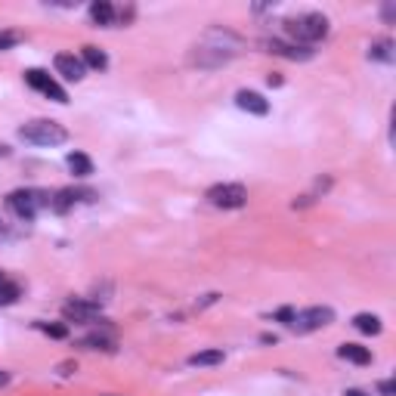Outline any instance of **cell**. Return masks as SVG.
Here are the masks:
<instances>
[{"instance_id":"obj_1","label":"cell","mask_w":396,"mask_h":396,"mask_svg":"<svg viewBox=\"0 0 396 396\" xmlns=\"http://www.w3.org/2000/svg\"><path fill=\"white\" fill-rule=\"evenodd\" d=\"M282 28H285V35H288V44H297V47H313V44H319L322 37H328L332 25H328V19L322 16V12H303V16L285 19Z\"/></svg>"},{"instance_id":"obj_2","label":"cell","mask_w":396,"mask_h":396,"mask_svg":"<svg viewBox=\"0 0 396 396\" xmlns=\"http://www.w3.org/2000/svg\"><path fill=\"white\" fill-rule=\"evenodd\" d=\"M19 140L31 143V146H62L69 143V130L59 121H47V118H37V121H28L19 127Z\"/></svg>"},{"instance_id":"obj_3","label":"cell","mask_w":396,"mask_h":396,"mask_svg":"<svg viewBox=\"0 0 396 396\" xmlns=\"http://www.w3.org/2000/svg\"><path fill=\"white\" fill-rule=\"evenodd\" d=\"M50 201H53V195L41 192V189H16V192L6 195V204H10V210L19 220H35L37 210L50 208Z\"/></svg>"},{"instance_id":"obj_4","label":"cell","mask_w":396,"mask_h":396,"mask_svg":"<svg viewBox=\"0 0 396 396\" xmlns=\"http://www.w3.org/2000/svg\"><path fill=\"white\" fill-rule=\"evenodd\" d=\"M208 201L214 208L223 210H235V208H245L248 204V189L242 183H217V186L208 189Z\"/></svg>"},{"instance_id":"obj_5","label":"cell","mask_w":396,"mask_h":396,"mask_svg":"<svg viewBox=\"0 0 396 396\" xmlns=\"http://www.w3.org/2000/svg\"><path fill=\"white\" fill-rule=\"evenodd\" d=\"M332 322H334V309L332 307H309V309L294 313L291 328L297 334H309V332H319V328L332 325Z\"/></svg>"},{"instance_id":"obj_6","label":"cell","mask_w":396,"mask_h":396,"mask_svg":"<svg viewBox=\"0 0 396 396\" xmlns=\"http://www.w3.org/2000/svg\"><path fill=\"white\" fill-rule=\"evenodd\" d=\"M62 316L69 322H78V325H93V322H102V307L96 300H87V297H71V300H65Z\"/></svg>"},{"instance_id":"obj_7","label":"cell","mask_w":396,"mask_h":396,"mask_svg":"<svg viewBox=\"0 0 396 396\" xmlns=\"http://www.w3.org/2000/svg\"><path fill=\"white\" fill-rule=\"evenodd\" d=\"M25 84H28V87H35L37 93L50 96L53 102H59V105L69 102V93H65V90L59 87L56 81H53L47 71H41V69H28V71H25Z\"/></svg>"},{"instance_id":"obj_8","label":"cell","mask_w":396,"mask_h":396,"mask_svg":"<svg viewBox=\"0 0 396 396\" xmlns=\"http://www.w3.org/2000/svg\"><path fill=\"white\" fill-rule=\"evenodd\" d=\"M56 71L65 78V81H84V75H87V65L81 62V56H75V53H59L56 56Z\"/></svg>"},{"instance_id":"obj_9","label":"cell","mask_w":396,"mask_h":396,"mask_svg":"<svg viewBox=\"0 0 396 396\" xmlns=\"http://www.w3.org/2000/svg\"><path fill=\"white\" fill-rule=\"evenodd\" d=\"M267 53L273 56H282V59H291V62H307L313 59V50L309 47H297V44H288V41H263Z\"/></svg>"},{"instance_id":"obj_10","label":"cell","mask_w":396,"mask_h":396,"mask_svg":"<svg viewBox=\"0 0 396 396\" xmlns=\"http://www.w3.org/2000/svg\"><path fill=\"white\" fill-rule=\"evenodd\" d=\"M235 105H239L242 111H248V115H257V118H263L269 111V102L260 93H254V90H239V93H235Z\"/></svg>"},{"instance_id":"obj_11","label":"cell","mask_w":396,"mask_h":396,"mask_svg":"<svg viewBox=\"0 0 396 396\" xmlns=\"http://www.w3.org/2000/svg\"><path fill=\"white\" fill-rule=\"evenodd\" d=\"M93 198V192H87V189H59L56 195H53V201H50V208L53 210H69L71 204H78V201H90Z\"/></svg>"},{"instance_id":"obj_12","label":"cell","mask_w":396,"mask_h":396,"mask_svg":"<svg viewBox=\"0 0 396 396\" xmlns=\"http://www.w3.org/2000/svg\"><path fill=\"white\" fill-rule=\"evenodd\" d=\"M90 19L96 22V28H111L115 25V6L109 0H96V3H90Z\"/></svg>"},{"instance_id":"obj_13","label":"cell","mask_w":396,"mask_h":396,"mask_svg":"<svg viewBox=\"0 0 396 396\" xmlns=\"http://www.w3.org/2000/svg\"><path fill=\"white\" fill-rule=\"evenodd\" d=\"M338 356L347 362H353V366H368V362H372V350L362 347V344H341Z\"/></svg>"},{"instance_id":"obj_14","label":"cell","mask_w":396,"mask_h":396,"mask_svg":"<svg viewBox=\"0 0 396 396\" xmlns=\"http://www.w3.org/2000/svg\"><path fill=\"white\" fill-rule=\"evenodd\" d=\"M65 164H69V170H71L75 177H81V180L93 174V161H90V155H84V152H69Z\"/></svg>"},{"instance_id":"obj_15","label":"cell","mask_w":396,"mask_h":396,"mask_svg":"<svg viewBox=\"0 0 396 396\" xmlns=\"http://www.w3.org/2000/svg\"><path fill=\"white\" fill-rule=\"evenodd\" d=\"M81 347L84 350H102V353H115V338H111V334L93 332V334H87V338L81 341Z\"/></svg>"},{"instance_id":"obj_16","label":"cell","mask_w":396,"mask_h":396,"mask_svg":"<svg viewBox=\"0 0 396 396\" xmlns=\"http://www.w3.org/2000/svg\"><path fill=\"white\" fill-rule=\"evenodd\" d=\"M81 62L87 65V69H96V71H105V69H109V56H105V53L99 50V47H84Z\"/></svg>"},{"instance_id":"obj_17","label":"cell","mask_w":396,"mask_h":396,"mask_svg":"<svg viewBox=\"0 0 396 396\" xmlns=\"http://www.w3.org/2000/svg\"><path fill=\"white\" fill-rule=\"evenodd\" d=\"M353 328L362 334H381V319L375 313H359L353 316Z\"/></svg>"},{"instance_id":"obj_18","label":"cell","mask_w":396,"mask_h":396,"mask_svg":"<svg viewBox=\"0 0 396 396\" xmlns=\"http://www.w3.org/2000/svg\"><path fill=\"white\" fill-rule=\"evenodd\" d=\"M226 359L223 350H198V353L189 356V366H220Z\"/></svg>"},{"instance_id":"obj_19","label":"cell","mask_w":396,"mask_h":396,"mask_svg":"<svg viewBox=\"0 0 396 396\" xmlns=\"http://www.w3.org/2000/svg\"><path fill=\"white\" fill-rule=\"evenodd\" d=\"M368 59H375V62H393V44L390 41H375L372 47H368Z\"/></svg>"},{"instance_id":"obj_20","label":"cell","mask_w":396,"mask_h":396,"mask_svg":"<svg viewBox=\"0 0 396 396\" xmlns=\"http://www.w3.org/2000/svg\"><path fill=\"white\" fill-rule=\"evenodd\" d=\"M19 300V285H12V282H3L0 285V307H10V303Z\"/></svg>"},{"instance_id":"obj_21","label":"cell","mask_w":396,"mask_h":396,"mask_svg":"<svg viewBox=\"0 0 396 396\" xmlns=\"http://www.w3.org/2000/svg\"><path fill=\"white\" fill-rule=\"evenodd\" d=\"M35 328H37V332H44V334H50V338H69V328H65V325H50V322H35Z\"/></svg>"},{"instance_id":"obj_22","label":"cell","mask_w":396,"mask_h":396,"mask_svg":"<svg viewBox=\"0 0 396 396\" xmlns=\"http://www.w3.org/2000/svg\"><path fill=\"white\" fill-rule=\"evenodd\" d=\"M22 37H25L22 31H0V53L16 47V44H22Z\"/></svg>"},{"instance_id":"obj_23","label":"cell","mask_w":396,"mask_h":396,"mask_svg":"<svg viewBox=\"0 0 396 396\" xmlns=\"http://www.w3.org/2000/svg\"><path fill=\"white\" fill-rule=\"evenodd\" d=\"M381 16H384V22H387V25H390L393 19H396V3H393V0H387V3H384V10H381Z\"/></svg>"},{"instance_id":"obj_24","label":"cell","mask_w":396,"mask_h":396,"mask_svg":"<svg viewBox=\"0 0 396 396\" xmlns=\"http://www.w3.org/2000/svg\"><path fill=\"white\" fill-rule=\"evenodd\" d=\"M378 390H381V396H396V384L393 381H381Z\"/></svg>"},{"instance_id":"obj_25","label":"cell","mask_w":396,"mask_h":396,"mask_svg":"<svg viewBox=\"0 0 396 396\" xmlns=\"http://www.w3.org/2000/svg\"><path fill=\"white\" fill-rule=\"evenodd\" d=\"M276 319H279V322H288V325H291V319H294V309H279V313H276Z\"/></svg>"},{"instance_id":"obj_26","label":"cell","mask_w":396,"mask_h":396,"mask_svg":"<svg viewBox=\"0 0 396 396\" xmlns=\"http://www.w3.org/2000/svg\"><path fill=\"white\" fill-rule=\"evenodd\" d=\"M6 384H10V375H6L3 368H0V387H6Z\"/></svg>"},{"instance_id":"obj_27","label":"cell","mask_w":396,"mask_h":396,"mask_svg":"<svg viewBox=\"0 0 396 396\" xmlns=\"http://www.w3.org/2000/svg\"><path fill=\"white\" fill-rule=\"evenodd\" d=\"M344 396H368V393H362V390H344Z\"/></svg>"},{"instance_id":"obj_28","label":"cell","mask_w":396,"mask_h":396,"mask_svg":"<svg viewBox=\"0 0 396 396\" xmlns=\"http://www.w3.org/2000/svg\"><path fill=\"white\" fill-rule=\"evenodd\" d=\"M10 155V146H3V143H0V158H6Z\"/></svg>"},{"instance_id":"obj_29","label":"cell","mask_w":396,"mask_h":396,"mask_svg":"<svg viewBox=\"0 0 396 396\" xmlns=\"http://www.w3.org/2000/svg\"><path fill=\"white\" fill-rule=\"evenodd\" d=\"M3 282H6V276H3V273H0V285H3Z\"/></svg>"}]
</instances>
